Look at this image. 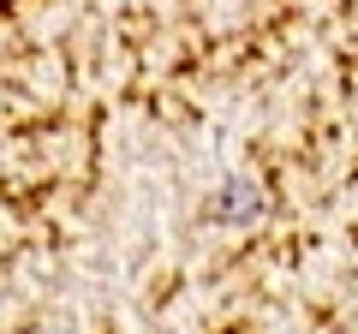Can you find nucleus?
Instances as JSON below:
<instances>
[{
  "label": "nucleus",
  "mask_w": 358,
  "mask_h": 334,
  "mask_svg": "<svg viewBox=\"0 0 358 334\" xmlns=\"http://www.w3.org/2000/svg\"><path fill=\"white\" fill-rule=\"evenodd\" d=\"M257 209H263V203H257V185H251V180H233V185H227V209H221V215H227V221H251Z\"/></svg>",
  "instance_id": "nucleus-1"
}]
</instances>
